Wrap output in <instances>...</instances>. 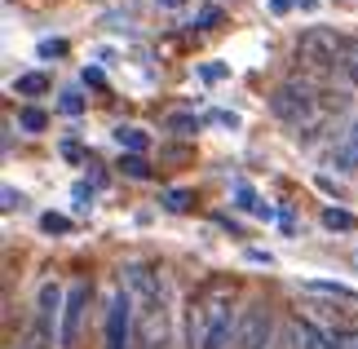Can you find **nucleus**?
Here are the masks:
<instances>
[{"mask_svg":"<svg viewBox=\"0 0 358 349\" xmlns=\"http://www.w3.org/2000/svg\"><path fill=\"white\" fill-rule=\"evenodd\" d=\"M345 45H350V40L336 36L332 27H310V31H301V40H296V66L310 80H327V76L341 71Z\"/></svg>","mask_w":358,"mask_h":349,"instance_id":"nucleus-4","label":"nucleus"},{"mask_svg":"<svg viewBox=\"0 0 358 349\" xmlns=\"http://www.w3.org/2000/svg\"><path fill=\"white\" fill-rule=\"evenodd\" d=\"M85 85H98V89L106 85V80H102V71H98V66H85Z\"/></svg>","mask_w":358,"mask_h":349,"instance_id":"nucleus-28","label":"nucleus"},{"mask_svg":"<svg viewBox=\"0 0 358 349\" xmlns=\"http://www.w3.org/2000/svg\"><path fill=\"white\" fill-rule=\"evenodd\" d=\"M36 53H40V58H62V53H66V40H40Z\"/></svg>","mask_w":358,"mask_h":349,"instance_id":"nucleus-23","label":"nucleus"},{"mask_svg":"<svg viewBox=\"0 0 358 349\" xmlns=\"http://www.w3.org/2000/svg\"><path fill=\"white\" fill-rule=\"evenodd\" d=\"M208 124H222V129H239V115H235V111H213Z\"/></svg>","mask_w":358,"mask_h":349,"instance_id":"nucleus-25","label":"nucleus"},{"mask_svg":"<svg viewBox=\"0 0 358 349\" xmlns=\"http://www.w3.org/2000/svg\"><path fill=\"white\" fill-rule=\"evenodd\" d=\"M261 349H283V332H274V336H270L266 345H261Z\"/></svg>","mask_w":358,"mask_h":349,"instance_id":"nucleus-32","label":"nucleus"},{"mask_svg":"<svg viewBox=\"0 0 358 349\" xmlns=\"http://www.w3.org/2000/svg\"><path fill=\"white\" fill-rule=\"evenodd\" d=\"M164 208H169V213H186V208H190V194L186 190H169V194H164Z\"/></svg>","mask_w":358,"mask_h":349,"instance_id":"nucleus-21","label":"nucleus"},{"mask_svg":"<svg viewBox=\"0 0 358 349\" xmlns=\"http://www.w3.org/2000/svg\"><path fill=\"white\" fill-rule=\"evenodd\" d=\"M283 349H336V332L319 327L314 318H292L283 327Z\"/></svg>","mask_w":358,"mask_h":349,"instance_id":"nucleus-9","label":"nucleus"},{"mask_svg":"<svg viewBox=\"0 0 358 349\" xmlns=\"http://www.w3.org/2000/svg\"><path fill=\"white\" fill-rule=\"evenodd\" d=\"M217 18H222V9H217V5H203V9L195 13V22H190V27H199V31H208V27H213Z\"/></svg>","mask_w":358,"mask_h":349,"instance_id":"nucleus-22","label":"nucleus"},{"mask_svg":"<svg viewBox=\"0 0 358 349\" xmlns=\"http://www.w3.org/2000/svg\"><path fill=\"white\" fill-rule=\"evenodd\" d=\"M0 194H5V213H13V208H22V204H27V194H22V190H13V186H5Z\"/></svg>","mask_w":358,"mask_h":349,"instance_id":"nucleus-26","label":"nucleus"},{"mask_svg":"<svg viewBox=\"0 0 358 349\" xmlns=\"http://www.w3.org/2000/svg\"><path fill=\"white\" fill-rule=\"evenodd\" d=\"M235 204L243 208V213L261 217V221H274V208H270V204H261V199H257V190L248 186V181H235Z\"/></svg>","mask_w":358,"mask_h":349,"instance_id":"nucleus-12","label":"nucleus"},{"mask_svg":"<svg viewBox=\"0 0 358 349\" xmlns=\"http://www.w3.org/2000/svg\"><path fill=\"white\" fill-rule=\"evenodd\" d=\"M292 5H296V0H270V9H274V13H287Z\"/></svg>","mask_w":358,"mask_h":349,"instance_id":"nucleus-31","label":"nucleus"},{"mask_svg":"<svg viewBox=\"0 0 358 349\" xmlns=\"http://www.w3.org/2000/svg\"><path fill=\"white\" fill-rule=\"evenodd\" d=\"M274 336V318L266 305H243L239 323H235V336H230V349H261Z\"/></svg>","mask_w":358,"mask_h":349,"instance_id":"nucleus-7","label":"nucleus"},{"mask_svg":"<svg viewBox=\"0 0 358 349\" xmlns=\"http://www.w3.org/2000/svg\"><path fill=\"white\" fill-rule=\"evenodd\" d=\"M239 314L243 310L235 305V287H230L226 278L203 283L195 297H190V310H186V341H190V349H230Z\"/></svg>","mask_w":358,"mask_h":349,"instance_id":"nucleus-1","label":"nucleus"},{"mask_svg":"<svg viewBox=\"0 0 358 349\" xmlns=\"http://www.w3.org/2000/svg\"><path fill=\"white\" fill-rule=\"evenodd\" d=\"M296 9H306V13H314V9H319V0H296Z\"/></svg>","mask_w":358,"mask_h":349,"instance_id":"nucleus-33","label":"nucleus"},{"mask_svg":"<svg viewBox=\"0 0 358 349\" xmlns=\"http://www.w3.org/2000/svg\"><path fill=\"white\" fill-rule=\"evenodd\" d=\"M120 283L129 287L137 305V349H169V287L164 274H155L142 261H129L120 270Z\"/></svg>","mask_w":358,"mask_h":349,"instance_id":"nucleus-2","label":"nucleus"},{"mask_svg":"<svg viewBox=\"0 0 358 349\" xmlns=\"http://www.w3.org/2000/svg\"><path fill=\"white\" fill-rule=\"evenodd\" d=\"M115 142H120V150H129V155H146V133L142 129H133V124H120L115 129Z\"/></svg>","mask_w":358,"mask_h":349,"instance_id":"nucleus-13","label":"nucleus"},{"mask_svg":"<svg viewBox=\"0 0 358 349\" xmlns=\"http://www.w3.org/2000/svg\"><path fill=\"white\" fill-rule=\"evenodd\" d=\"M341 76H345L350 85L358 89V40H350V45H345V58H341Z\"/></svg>","mask_w":358,"mask_h":349,"instance_id":"nucleus-16","label":"nucleus"},{"mask_svg":"<svg viewBox=\"0 0 358 349\" xmlns=\"http://www.w3.org/2000/svg\"><path fill=\"white\" fill-rule=\"evenodd\" d=\"M199 76H203V80H222V76H226V66H203Z\"/></svg>","mask_w":358,"mask_h":349,"instance_id":"nucleus-30","label":"nucleus"},{"mask_svg":"<svg viewBox=\"0 0 358 349\" xmlns=\"http://www.w3.org/2000/svg\"><path fill=\"white\" fill-rule=\"evenodd\" d=\"M89 283H71L66 287V301H62V332H58V349H71L80 341V327H85V314H89Z\"/></svg>","mask_w":358,"mask_h":349,"instance_id":"nucleus-8","label":"nucleus"},{"mask_svg":"<svg viewBox=\"0 0 358 349\" xmlns=\"http://www.w3.org/2000/svg\"><path fill=\"white\" fill-rule=\"evenodd\" d=\"M243 261H248V265H274V257H270V252H261V248H248Z\"/></svg>","mask_w":358,"mask_h":349,"instance_id":"nucleus-27","label":"nucleus"},{"mask_svg":"<svg viewBox=\"0 0 358 349\" xmlns=\"http://www.w3.org/2000/svg\"><path fill=\"white\" fill-rule=\"evenodd\" d=\"M270 115L296 137H314L327 124V106L314 89V80H283V85L270 89Z\"/></svg>","mask_w":358,"mask_h":349,"instance_id":"nucleus-3","label":"nucleus"},{"mask_svg":"<svg viewBox=\"0 0 358 349\" xmlns=\"http://www.w3.org/2000/svg\"><path fill=\"white\" fill-rule=\"evenodd\" d=\"M62 301H66V287L53 283V278L36 287L31 336H27V345H31V349H53V332H62Z\"/></svg>","mask_w":358,"mask_h":349,"instance_id":"nucleus-6","label":"nucleus"},{"mask_svg":"<svg viewBox=\"0 0 358 349\" xmlns=\"http://www.w3.org/2000/svg\"><path fill=\"white\" fill-rule=\"evenodd\" d=\"M332 169L341 173H358V115L341 129L336 137V146H332Z\"/></svg>","mask_w":358,"mask_h":349,"instance_id":"nucleus-10","label":"nucleus"},{"mask_svg":"<svg viewBox=\"0 0 358 349\" xmlns=\"http://www.w3.org/2000/svg\"><path fill=\"white\" fill-rule=\"evenodd\" d=\"M159 5H164V9H177V5H182V0H159Z\"/></svg>","mask_w":358,"mask_h":349,"instance_id":"nucleus-34","label":"nucleus"},{"mask_svg":"<svg viewBox=\"0 0 358 349\" xmlns=\"http://www.w3.org/2000/svg\"><path fill=\"white\" fill-rule=\"evenodd\" d=\"M169 124H173V129H199V120H190V115H173Z\"/></svg>","mask_w":358,"mask_h":349,"instance_id":"nucleus-29","label":"nucleus"},{"mask_svg":"<svg viewBox=\"0 0 358 349\" xmlns=\"http://www.w3.org/2000/svg\"><path fill=\"white\" fill-rule=\"evenodd\" d=\"M18 124H22L27 133H40V129H45V124H49V115H45V111H36V106H27L22 115H18Z\"/></svg>","mask_w":358,"mask_h":349,"instance_id":"nucleus-19","label":"nucleus"},{"mask_svg":"<svg viewBox=\"0 0 358 349\" xmlns=\"http://www.w3.org/2000/svg\"><path fill=\"white\" fill-rule=\"evenodd\" d=\"M102 349H137V305L129 287L115 283L102 314Z\"/></svg>","mask_w":358,"mask_h":349,"instance_id":"nucleus-5","label":"nucleus"},{"mask_svg":"<svg viewBox=\"0 0 358 349\" xmlns=\"http://www.w3.org/2000/svg\"><path fill=\"white\" fill-rule=\"evenodd\" d=\"M336 349H358V327H336Z\"/></svg>","mask_w":358,"mask_h":349,"instance_id":"nucleus-24","label":"nucleus"},{"mask_svg":"<svg viewBox=\"0 0 358 349\" xmlns=\"http://www.w3.org/2000/svg\"><path fill=\"white\" fill-rule=\"evenodd\" d=\"M13 93H18V97H40V93H49V76L27 71V76L13 80Z\"/></svg>","mask_w":358,"mask_h":349,"instance_id":"nucleus-14","label":"nucleus"},{"mask_svg":"<svg viewBox=\"0 0 358 349\" xmlns=\"http://www.w3.org/2000/svg\"><path fill=\"white\" fill-rule=\"evenodd\" d=\"M323 226H327V230L350 234V230L358 226V217H354V213H345V208H323Z\"/></svg>","mask_w":358,"mask_h":349,"instance_id":"nucleus-15","label":"nucleus"},{"mask_svg":"<svg viewBox=\"0 0 358 349\" xmlns=\"http://www.w3.org/2000/svg\"><path fill=\"white\" fill-rule=\"evenodd\" d=\"M301 287H306V292H314V297H332V301H358V287H350V283H336V278H306Z\"/></svg>","mask_w":358,"mask_h":349,"instance_id":"nucleus-11","label":"nucleus"},{"mask_svg":"<svg viewBox=\"0 0 358 349\" xmlns=\"http://www.w3.org/2000/svg\"><path fill=\"white\" fill-rule=\"evenodd\" d=\"M58 106H62V115H80V111H85V97H80L76 89H66V93H62V102H58Z\"/></svg>","mask_w":358,"mask_h":349,"instance_id":"nucleus-20","label":"nucleus"},{"mask_svg":"<svg viewBox=\"0 0 358 349\" xmlns=\"http://www.w3.org/2000/svg\"><path fill=\"white\" fill-rule=\"evenodd\" d=\"M120 173H129V177H150V164H146V155H120Z\"/></svg>","mask_w":358,"mask_h":349,"instance_id":"nucleus-17","label":"nucleus"},{"mask_svg":"<svg viewBox=\"0 0 358 349\" xmlns=\"http://www.w3.org/2000/svg\"><path fill=\"white\" fill-rule=\"evenodd\" d=\"M40 230H45V234H71V217H62V213H45V217H40Z\"/></svg>","mask_w":358,"mask_h":349,"instance_id":"nucleus-18","label":"nucleus"}]
</instances>
